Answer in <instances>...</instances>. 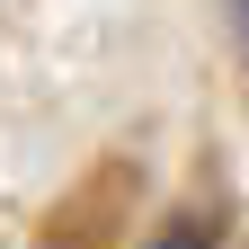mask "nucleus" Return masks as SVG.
<instances>
[{"instance_id": "f257e3e1", "label": "nucleus", "mask_w": 249, "mask_h": 249, "mask_svg": "<svg viewBox=\"0 0 249 249\" xmlns=\"http://www.w3.org/2000/svg\"><path fill=\"white\" fill-rule=\"evenodd\" d=\"M151 249H223V240H213V223H205V213H169V223L151 231Z\"/></svg>"}, {"instance_id": "f03ea898", "label": "nucleus", "mask_w": 249, "mask_h": 249, "mask_svg": "<svg viewBox=\"0 0 249 249\" xmlns=\"http://www.w3.org/2000/svg\"><path fill=\"white\" fill-rule=\"evenodd\" d=\"M223 9H231V27H240V45H249V0H223Z\"/></svg>"}]
</instances>
